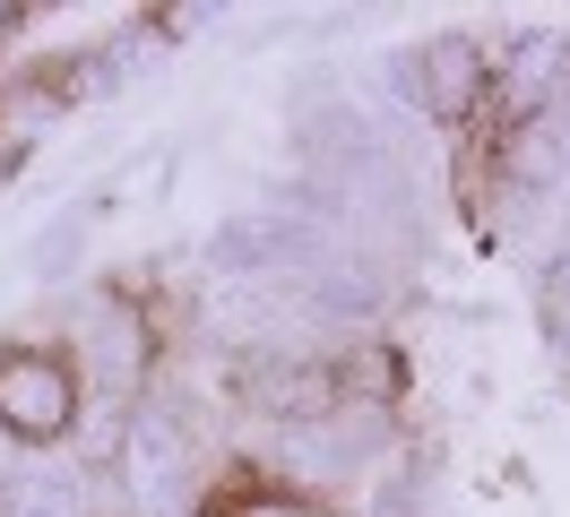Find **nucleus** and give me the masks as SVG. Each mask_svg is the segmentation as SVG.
Wrapping results in <instances>:
<instances>
[{"instance_id":"nucleus-1","label":"nucleus","mask_w":570,"mask_h":517,"mask_svg":"<svg viewBox=\"0 0 570 517\" xmlns=\"http://www.w3.org/2000/svg\"><path fill=\"white\" fill-rule=\"evenodd\" d=\"M0 422L27 431V440H52L70 422V371L43 345H9L0 354Z\"/></svg>"},{"instance_id":"nucleus-2","label":"nucleus","mask_w":570,"mask_h":517,"mask_svg":"<svg viewBox=\"0 0 570 517\" xmlns=\"http://www.w3.org/2000/svg\"><path fill=\"white\" fill-rule=\"evenodd\" d=\"M208 517H328V509L321 500H294V491H277V483L234 475L225 491H208Z\"/></svg>"}]
</instances>
